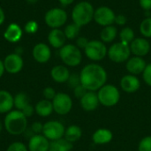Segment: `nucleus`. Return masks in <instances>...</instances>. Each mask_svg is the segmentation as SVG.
<instances>
[{"label": "nucleus", "mask_w": 151, "mask_h": 151, "mask_svg": "<svg viewBox=\"0 0 151 151\" xmlns=\"http://www.w3.org/2000/svg\"><path fill=\"white\" fill-rule=\"evenodd\" d=\"M108 75L105 69L96 63L86 65L80 73L81 84L88 91H97L105 85Z\"/></svg>", "instance_id": "nucleus-1"}, {"label": "nucleus", "mask_w": 151, "mask_h": 151, "mask_svg": "<svg viewBox=\"0 0 151 151\" xmlns=\"http://www.w3.org/2000/svg\"><path fill=\"white\" fill-rule=\"evenodd\" d=\"M4 129L14 136L23 134L28 127L27 118L22 113V111L13 109L7 114L4 119Z\"/></svg>", "instance_id": "nucleus-2"}, {"label": "nucleus", "mask_w": 151, "mask_h": 151, "mask_svg": "<svg viewBox=\"0 0 151 151\" xmlns=\"http://www.w3.org/2000/svg\"><path fill=\"white\" fill-rule=\"evenodd\" d=\"M95 9L92 4L88 1L78 3L72 11V19L73 23L80 27L89 24L94 19Z\"/></svg>", "instance_id": "nucleus-3"}, {"label": "nucleus", "mask_w": 151, "mask_h": 151, "mask_svg": "<svg viewBox=\"0 0 151 151\" xmlns=\"http://www.w3.org/2000/svg\"><path fill=\"white\" fill-rule=\"evenodd\" d=\"M59 58L65 65L75 67L81 63L82 53L76 45L69 43L59 49Z\"/></svg>", "instance_id": "nucleus-4"}, {"label": "nucleus", "mask_w": 151, "mask_h": 151, "mask_svg": "<svg viewBox=\"0 0 151 151\" xmlns=\"http://www.w3.org/2000/svg\"><path fill=\"white\" fill-rule=\"evenodd\" d=\"M99 103L105 107L115 106L120 99V93L118 88L112 84L104 85L97 93Z\"/></svg>", "instance_id": "nucleus-5"}, {"label": "nucleus", "mask_w": 151, "mask_h": 151, "mask_svg": "<svg viewBox=\"0 0 151 151\" xmlns=\"http://www.w3.org/2000/svg\"><path fill=\"white\" fill-rule=\"evenodd\" d=\"M131 50L129 44L124 43L122 42L113 43L109 49L107 56L109 57L110 60L114 63H123L127 62L130 58Z\"/></svg>", "instance_id": "nucleus-6"}, {"label": "nucleus", "mask_w": 151, "mask_h": 151, "mask_svg": "<svg viewBox=\"0 0 151 151\" xmlns=\"http://www.w3.org/2000/svg\"><path fill=\"white\" fill-rule=\"evenodd\" d=\"M84 53L92 61H101L107 56L108 49L102 41L91 40L84 49Z\"/></svg>", "instance_id": "nucleus-7"}, {"label": "nucleus", "mask_w": 151, "mask_h": 151, "mask_svg": "<svg viewBox=\"0 0 151 151\" xmlns=\"http://www.w3.org/2000/svg\"><path fill=\"white\" fill-rule=\"evenodd\" d=\"M65 127L58 120H50L43 124L42 135H44L50 142L57 141L64 138Z\"/></svg>", "instance_id": "nucleus-8"}, {"label": "nucleus", "mask_w": 151, "mask_h": 151, "mask_svg": "<svg viewBox=\"0 0 151 151\" xmlns=\"http://www.w3.org/2000/svg\"><path fill=\"white\" fill-rule=\"evenodd\" d=\"M54 111L61 116L68 114L73 109V99L72 97L64 92L57 93L54 99L51 101Z\"/></svg>", "instance_id": "nucleus-9"}, {"label": "nucleus", "mask_w": 151, "mask_h": 151, "mask_svg": "<svg viewBox=\"0 0 151 151\" xmlns=\"http://www.w3.org/2000/svg\"><path fill=\"white\" fill-rule=\"evenodd\" d=\"M67 20V13L62 8H52L44 15V21L47 26L53 28H59Z\"/></svg>", "instance_id": "nucleus-10"}, {"label": "nucleus", "mask_w": 151, "mask_h": 151, "mask_svg": "<svg viewBox=\"0 0 151 151\" xmlns=\"http://www.w3.org/2000/svg\"><path fill=\"white\" fill-rule=\"evenodd\" d=\"M116 14L113 10L108 6H100L95 10L94 20L102 27L112 25L115 21Z\"/></svg>", "instance_id": "nucleus-11"}, {"label": "nucleus", "mask_w": 151, "mask_h": 151, "mask_svg": "<svg viewBox=\"0 0 151 151\" xmlns=\"http://www.w3.org/2000/svg\"><path fill=\"white\" fill-rule=\"evenodd\" d=\"M3 62L5 72L10 74L19 73L24 66V61L22 57L15 52L7 55L3 60Z\"/></svg>", "instance_id": "nucleus-12"}, {"label": "nucleus", "mask_w": 151, "mask_h": 151, "mask_svg": "<svg viewBox=\"0 0 151 151\" xmlns=\"http://www.w3.org/2000/svg\"><path fill=\"white\" fill-rule=\"evenodd\" d=\"M131 53L137 57H145L150 51V42L142 37L134 38V40L129 44Z\"/></svg>", "instance_id": "nucleus-13"}, {"label": "nucleus", "mask_w": 151, "mask_h": 151, "mask_svg": "<svg viewBox=\"0 0 151 151\" xmlns=\"http://www.w3.org/2000/svg\"><path fill=\"white\" fill-rule=\"evenodd\" d=\"M32 56L37 63L45 64L51 58V50L46 43L40 42L33 48Z\"/></svg>", "instance_id": "nucleus-14"}, {"label": "nucleus", "mask_w": 151, "mask_h": 151, "mask_svg": "<svg viewBox=\"0 0 151 151\" xmlns=\"http://www.w3.org/2000/svg\"><path fill=\"white\" fill-rule=\"evenodd\" d=\"M50 142L42 134H35L28 139V151H49Z\"/></svg>", "instance_id": "nucleus-15"}, {"label": "nucleus", "mask_w": 151, "mask_h": 151, "mask_svg": "<svg viewBox=\"0 0 151 151\" xmlns=\"http://www.w3.org/2000/svg\"><path fill=\"white\" fill-rule=\"evenodd\" d=\"M146 61L142 57H132L130 58L126 64V68L129 74L133 75H139L142 73L146 68Z\"/></svg>", "instance_id": "nucleus-16"}, {"label": "nucleus", "mask_w": 151, "mask_h": 151, "mask_svg": "<svg viewBox=\"0 0 151 151\" xmlns=\"http://www.w3.org/2000/svg\"><path fill=\"white\" fill-rule=\"evenodd\" d=\"M120 88L127 93H134L141 88V81L136 75L127 74L120 80Z\"/></svg>", "instance_id": "nucleus-17"}, {"label": "nucleus", "mask_w": 151, "mask_h": 151, "mask_svg": "<svg viewBox=\"0 0 151 151\" xmlns=\"http://www.w3.org/2000/svg\"><path fill=\"white\" fill-rule=\"evenodd\" d=\"M99 100L97 94L94 91H88L81 99L80 104L81 108L86 111H93L99 105Z\"/></svg>", "instance_id": "nucleus-18"}, {"label": "nucleus", "mask_w": 151, "mask_h": 151, "mask_svg": "<svg viewBox=\"0 0 151 151\" xmlns=\"http://www.w3.org/2000/svg\"><path fill=\"white\" fill-rule=\"evenodd\" d=\"M14 109V96L5 89H0V114H7Z\"/></svg>", "instance_id": "nucleus-19"}, {"label": "nucleus", "mask_w": 151, "mask_h": 151, "mask_svg": "<svg viewBox=\"0 0 151 151\" xmlns=\"http://www.w3.org/2000/svg\"><path fill=\"white\" fill-rule=\"evenodd\" d=\"M71 73L69 69L63 65H58L52 67L50 70V77L57 83H65L67 82Z\"/></svg>", "instance_id": "nucleus-20"}, {"label": "nucleus", "mask_w": 151, "mask_h": 151, "mask_svg": "<svg viewBox=\"0 0 151 151\" xmlns=\"http://www.w3.org/2000/svg\"><path fill=\"white\" fill-rule=\"evenodd\" d=\"M66 41L64 31L59 28H53L48 35V42L50 45L55 49H61Z\"/></svg>", "instance_id": "nucleus-21"}, {"label": "nucleus", "mask_w": 151, "mask_h": 151, "mask_svg": "<svg viewBox=\"0 0 151 151\" xmlns=\"http://www.w3.org/2000/svg\"><path fill=\"white\" fill-rule=\"evenodd\" d=\"M113 134L107 128H99L92 134V141L96 145H104L112 140Z\"/></svg>", "instance_id": "nucleus-22"}, {"label": "nucleus", "mask_w": 151, "mask_h": 151, "mask_svg": "<svg viewBox=\"0 0 151 151\" xmlns=\"http://www.w3.org/2000/svg\"><path fill=\"white\" fill-rule=\"evenodd\" d=\"M4 37L9 42H17L22 37V29L18 24H10L4 33Z\"/></svg>", "instance_id": "nucleus-23"}, {"label": "nucleus", "mask_w": 151, "mask_h": 151, "mask_svg": "<svg viewBox=\"0 0 151 151\" xmlns=\"http://www.w3.org/2000/svg\"><path fill=\"white\" fill-rule=\"evenodd\" d=\"M35 113L42 118H47L52 114L54 111L53 110V105L52 102L46 100V99H42L36 103L35 105Z\"/></svg>", "instance_id": "nucleus-24"}, {"label": "nucleus", "mask_w": 151, "mask_h": 151, "mask_svg": "<svg viewBox=\"0 0 151 151\" xmlns=\"http://www.w3.org/2000/svg\"><path fill=\"white\" fill-rule=\"evenodd\" d=\"M82 136V130L79 126L71 125L65 128L64 138L71 143L78 142Z\"/></svg>", "instance_id": "nucleus-25"}, {"label": "nucleus", "mask_w": 151, "mask_h": 151, "mask_svg": "<svg viewBox=\"0 0 151 151\" xmlns=\"http://www.w3.org/2000/svg\"><path fill=\"white\" fill-rule=\"evenodd\" d=\"M118 35L119 34H118L117 27L113 25H110L107 27H104V28L100 33V38L103 42L110 43L116 39Z\"/></svg>", "instance_id": "nucleus-26"}, {"label": "nucleus", "mask_w": 151, "mask_h": 151, "mask_svg": "<svg viewBox=\"0 0 151 151\" xmlns=\"http://www.w3.org/2000/svg\"><path fill=\"white\" fill-rule=\"evenodd\" d=\"M73 144L66 141L65 138L50 142L49 151H72Z\"/></svg>", "instance_id": "nucleus-27"}, {"label": "nucleus", "mask_w": 151, "mask_h": 151, "mask_svg": "<svg viewBox=\"0 0 151 151\" xmlns=\"http://www.w3.org/2000/svg\"><path fill=\"white\" fill-rule=\"evenodd\" d=\"M29 97L25 92H19L14 96V109L22 111L27 104H29Z\"/></svg>", "instance_id": "nucleus-28"}, {"label": "nucleus", "mask_w": 151, "mask_h": 151, "mask_svg": "<svg viewBox=\"0 0 151 151\" xmlns=\"http://www.w3.org/2000/svg\"><path fill=\"white\" fill-rule=\"evenodd\" d=\"M119 37L120 39V42L130 44L134 40V31L129 27H123L119 34Z\"/></svg>", "instance_id": "nucleus-29"}, {"label": "nucleus", "mask_w": 151, "mask_h": 151, "mask_svg": "<svg viewBox=\"0 0 151 151\" xmlns=\"http://www.w3.org/2000/svg\"><path fill=\"white\" fill-rule=\"evenodd\" d=\"M81 27L79 25L75 24V23H72V24H69L65 27V30H64V33H65V35L66 37V39L68 40H73L75 38L78 37L79 34H80V31H81Z\"/></svg>", "instance_id": "nucleus-30"}, {"label": "nucleus", "mask_w": 151, "mask_h": 151, "mask_svg": "<svg viewBox=\"0 0 151 151\" xmlns=\"http://www.w3.org/2000/svg\"><path fill=\"white\" fill-rule=\"evenodd\" d=\"M140 33L144 38H151V17L145 18L140 24Z\"/></svg>", "instance_id": "nucleus-31"}, {"label": "nucleus", "mask_w": 151, "mask_h": 151, "mask_svg": "<svg viewBox=\"0 0 151 151\" xmlns=\"http://www.w3.org/2000/svg\"><path fill=\"white\" fill-rule=\"evenodd\" d=\"M5 151H28L27 145L22 142H13L6 149Z\"/></svg>", "instance_id": "nucleus-32"}, {"label": "nucleus", "mask_w": 151, "mask_h": 151, "mask_svg": "<svg viewBox=\"0 0 151 151\" xmlns=\"http://www.w3.org/2000/svg\"><path fill=\"white\" fill-rule=\"evenodd\" d=\"M138 151H151V136H146L141 140Z\"/></svg>", "instance_id": "nucleus-33"}, {"label": "nucleus", "mask_w": 151, "mask_h": 151, "mask_svg": "<svg viewBox=\"0 0 151 151\" xmlns=\"http://www.w3.org/2000/svg\"><path fill=\"white\" fill-rule=\"evenodd\" d=\"M67 84L70 88H72L73 89L74 88H76L77 86H79L81 84V79H80V74L77 73H73L70 75L68 81H67Z\"/></svg>", "instance_id": "nucleus-34"}, {"label": "nucleus", "mask_w": 151, "mask_h": 151, "mask_svg": "<svg viewBox=\"0 0 151 151\" xmlns=\"http://www.w3.org/2000/svg\"><path fill=\"white\" fill-rule=\"evenodd\" d=\"M57 92L56 90L51 88V87H46L43 90H42V96L43 98L49 101H52L54 99V97L56 96Z\"/></svg>", "instance_id": "nucleus-35"}, {"label": "nucleus", "mask_w": 151, "mask_h": 151, "mask_svg": "<svg viewBox=\"0 0 151 151\" xmlns=\"http://www.w3.org/2000/svg\"><path fill=\"white\" fill-rule=\"evenodd\" d=\"M24 28H25V31L27 34L33 35V34H35V33L37 32V30H38V24L35 20H30V21H28L25 25V27Z\"/></svg>", "instance_id": "nucleus-36"}, {"label": "nucleus", "mask_w": 151, "mask_h": 151, "mask_svg": "<svg viewBox=\"0 0 151 151\" xmlns=\"http://www.w3.org/2000/svg\"><path fill=\"white\" fill-rule=\"evenodd\" d=\"M29 128L33 132L34 134H42L43 124H42V122H40V121H35V122H33L31 124Z\"/></svg>", "instance_id": "nucleus-37"}, {"label": "nucleus", "mask_w": 151, "mask_h": 151, "mask_svg": "<svg viewBox=\"0 0 151 151\" xmlns=\"http://www.w3.org/2000/svg\"><path fill=\"white\" fill-rule=\"evenodd\" d=\"M142 78L145 83L151 87V63L146 65V68L142 73Z\"/></svg>", "instance_id": "nucleus-38"}, {"label": "nucleus", "mask_w": 151, "mask_h": 151, "mask_svg": "<svg viewBox=\"0 0 151 151\" xmlns=\"http://www.w3.org/2000/svg\"><path fill=\"white\" fill-rule=\"evenodd\" d=\"M87 92H88V90H87L81 84H80L79 86H77L76 88H73L74 96H75L76 98H79V99H81Z\"/></svg>", "instance_id": "nucleus-39"}, {"label": "nucleus", "mask_w": 151, "mask_h": 151, "mask_svg": "<svg viewBox=\"0 0 151 151\" xmlns=\"http://www.w3.org/2000/svg\"><path fill=\"white\" fill-rule=\"evenodd\" d=\"M88 42H89V41H88L86 37H84V36H80V37H78L77 40H76V46H77L80 50H84V49H85L86 46L88 45Z\"/></svg>", "instance_id": "nucleus-40"}, {"label": "nucleus", "mask_w": 151, "mask_h": 151, "mask_svg": "<svg viewBox=\"0 0 151 151\" xmlns=\"http://www.w3.org/2000/svg\"><path fill=\"white\" fill-rule=\"evenodd\" d=\"M22 113L28 119V118H31L33 115H34V113H35V107L31 104H27L22 111Z\"/></svg>", "instance_id": "nucleus-41"}, {"label": "nucleus", "mask_w": 151, "mask_h": 151, "mask_svg": "<svg viewBox=\"0 0 151 151\" xmlns=\"http://www.w3.org/2000/svg\"><path fill=\"white\" fill-rule=\"evenodd\" d=\"M127 17L124 14H118L115 17V21L114 23H116L118 26H125L127 23Z\"/></svg>", "instance_id": "nucleus-42"}, {"label": "nucleus", "mask_w": 151, "mask_h": 151, "mask_svg": "<svg viewBox=\"0 0 151 151\" xmlns=\"http://www.w3.org/2000/svg\"><path fill=\"white\" fill-rule=\"evenodd\" d=\"M139 4L142 9L145 11L151 10V0H139Z\"/></svg>", "instance_id": "nucleus-43"}, {"label": "nucleus", "mask_w": 151, "mask_h": 151, "mask_svg": "<svg viewBox=\"0 0 151 151\" xmlns=\"http://www.w3.org/2000/svg\"><path fill=\"white\" fill-rule=\"evenodd\" d=\"M58 2H59L62 5H64V6H67V5L72 4L74 2V0H58Z\"/></svg>", "instance_id": "nucleus-44"}, {"label": "nucleus", "mask_w": 151, "mask_h": 151, "mask_svg": "<svg viewBox=\"0 0 151 151\" xmlns=\"http://www.w3.org/2000/svg\"><path fill=\"white\" fill-rule=\"evenodd\" d=\"M4 19H5V14H4V10L0 7V26L4 23Z\"/></svg>", "instance_id": "nucleus-45"}, {"label": "nucleus", "mask_w": 151, "mask_h": 151, "mask_svg": "<svg viewBox=\"0 0 151 151\" xmlns=\"http://www.w3.org/2000/svg\"><path fill=\"white\" fill-rule=\"evenodd\" d=\"M5 70H4V62L3 60L0 59V79L3 77L4 73Z\"/></svg>", "instance_id": "nucleus-46"}, {"label": "nucleus", "mask_w": 151, "mask_h": 151, "mask_svg": "<svg viewBox=\"0 0 151 151\" xmlns=\"http://www.w3.org/2000/svg\"><path fill=\"white\" fill-rule=\"evenodd\" d=\"M3 129H4V125H3L2 122H0V134H1V133L3 131Z\"/></svg>", "instance_id": "nucleus-47"}, {"label": "nucleus", "mask_w": 151, "mask_h": 151, "mask_svg": "<svg viewBox=\"0 0 151 151\" xmlns=\"http://www.w3.org/2000/svg\"><path fill=\"white\" fill-rule=\"evenodd\" d=\"M27 2H29V3H35V2H37V0H27Z\"/></svg>", "instance_id": "nucleus-48"}]
</instances>
